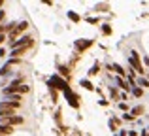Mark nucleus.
Returning <instances> with one entry per match:
<instances>
[{
	"label": "nucleus",
	"instance_id": "obj_1",
	"mask_svg": "<svg viewBox=\"0 0 149 136\" xmlns=\"http://www.w3.org/2000/svg\"><path fill=\"white\" fill-rule=\"evenodd\" d=\"M29 91H30V87L23 83V80H15V81H11L8 87L2 89L4 96L6 95H23V93H29Z\"/></svg>",
	"mask_w": 149,
	"mask_h": 136
},
{
	"label": "nucleus",
	"instance_id": "obj_2",
	"mask_svg": "<svg viewBox=\"0 0 149 136\" xmlns=\"http://www.w3.org/2000/svg\"><path fill=\"white\" fill-rule=\"evenodd\" d=\"M32 44H34V38L26 34V36L17 38L15 42H10V47L11 49H17V47H32Z\"/></svg>",
	"mask_w": 149,
	"mask_h": 136
},
{
	"label": "nucleus",
	"instance_id": "obj_3",
	"mask_svg": "<svg viewBox=\"0 0 149 136\" xmlns=\"http://www.w3.org/2000/svg\"><path fill=\"white\" fill-rule=\"evenodd\" d=\"M47 85H49V89H62L64 91L66 87H68V81L64 80V77H61V76H51L49 77V81H47Z\"/></svg>",
	"mask_w": 149,
	"mask_h": 136
},
{
	"label": "nucleus",
	"instance_id": "obj_4",
	"mask_svg": "<svg viewBox=\"0 0 149 136\" xmlns=\"http://www.w3.org/2000/svg\"><path fill=\"white\" fill-rule=\"evenodd\" d=\"M26 29H29V23H26V21H21V23H17V25H15V29L10 32V40H11V42H15V40H17V38L23 34V32H25Z\"/></svg>",
	"mask_w": 149,
	"mask_h": 136
},
{
	"label": "nucleus",
	"instance_id": "obj_5",
	"mask_svg": "<svg viewBox=\"0 0 149 136\" xmlns=\"http://www.w3.org/2000/svg\"><path fill=\"white\" fill-rule=\"evenodd\" d=\"M128 61H130V64L136 68V72H138L140 76L146 74V70H143V66H142V61H140V55L136 51H130V59H128Z\"/></svg>",
	"mask_w": 149,
	"mask_h": 136
},
{
	"label": "nucleus",
	"instance_id": "obj_6",
	"mask_svg": "<svg viewBox=\"0 0 149 136\" xmlns=\"http://www.w3.org/2000/svg\"><path fill=\"white\" fill-rule=\"evenodd\" d=\"M62 93H64V96H66V100H68V104H70V106H72V108H79V102H77L79 98H77V96H76V95L72 93V89H70V85H68V87H66V89H64Z\"/></svg>",
	"mask_w": 149,
	"mask_h": 136
},
{
	"label": "nucleus",
	"instance_id": "obj_7",
	"mask_svg": "<svg viewBox=\"0 0 149 136\" xmlns=\"http://www.w3.org/2000/svg\"><path fill=\"white\" fill-rule=\"evenodd\" d=\"M23 121H25V119H23L21 115H11V117H6V119H2V123H4V125H8V127L23 125Z\"/></svg>",
	"mask_w": 149,
	"mask_h": 136
},
{
	"label": "nucleus",
	"instance_id": "obj_8",
	"mask_svg": "<svg viewBox=\"0 0 149 136\" xmlns=\"http://www.w3.org/2000/svg\"><path fill=\"white\" fill-rule=\"evenodd\" d=\"M21 106V102H13V100H2L0 102V110H11V112H17V108Z\"/></svg>",
	"mask_w": 149,
	"mask_h": 136
},
{
	"label": "nucleus",
	"instance_id": "obj_9",
	"mask_svg": "<svg viewBox=\"0 0 149 136\" xmlns=\"http://www.w3.org/2000/svg\"><path fill=\"white\" fill-rule=\"evenodd\" d=\"M76 49L77 51H85V49H89L93 45V40H76Z\"/></svg>",
	"mask_w": 149,
	"mask_h": 136
},
{
	"label": "nucleus",
	"instance_id": "obj_10",
	"mask_svg": "<svg viewBox=\"0 0 149 136\" xmlns=\"http://www.w3.org/2000/svg\"><path fill=\"white\" fill-rule=\"evenodd\" d=\"M108 68H109V70L113 68V70H115L117 74H119V77H125V76H127V70H125L123 66H121V64H109Z\"/></svg>",
	"mask_w": 149,
	"mask_h": 136
},
{
	"label": "nucleus",
	"instance_id": "obj_11",
	"mask_svg": "<svg viewBox=\"0 0 149 136\" xmlns=\"http://www.w3.org/2000/svg\"><path fill=\"white\" fill-rule=\"evenodd\" d=\"M11 133H13V127H8V125H4V123H0V136H8Z\"/></svg>",
	"mask_w": 149,
	"mask_h": 136
},
{
	"label": "nucleus",
	"instance_id": "obj_12",
	"mask_svg": "<svg viewBox=\"0 0 149 136\" xmlns=\"http://www.w3.org/2000/svg\"><path fill=\"white\" fill-rule=\"evenodd\" d=\"M143 114V106H136V108H132V112H130V115H132V117H138V115H142Z\"/></svg>",
	"mask_w": 149,
	"mask_h": 136
},
{
	"label": "nucleus",
	"instance_id": "obj_13",
	"mask_svg": "<svg viewBox=\"0 0 149 136\" xmlns=\"http://www.w3.org/2000/svg\"><path fill=\"white\" fill-rule=\"evenodd\" d=\"M66 15H68V19H70V21H74V23H79V21H81V17L76 13V11H68Z\"/></svg>",
	"mask_w": 149,
	"mask_h": 136
},
{
	"label": "nucleus",
	"instance_id": "obj_14",
	"mask_svg": "<svg viewBox=\"0 0 149 136\" xmlns=\"http://www.w3.org/2000/svg\"><path fill=\"white\" fill-rule=\"evenodd\" d=\"M132 95H134L136 98H140V96L143 95V89H140L138 85H134V87H132Z\"/></svg>",
	"mask_w": 149,
	"mask_h": 136
},
{
	"label": "nucleus",
	"instance_id": "obj_15",
	"mask_svg": "<svg viewBox=\"0 0 149 136\" xmlns=\"http://www.w3.org/2000/svg\"><path fill=\"white\" fill-rule=\"evenodd\" d=\"M117 85H119L121 89H127V91H128V87H130V85H128L127 81L123 80V77H117Z\"/></svg>",
	"mask_w": 149,
	"mask_h": 136
},
{
	"label": "nucleus",
	"instance_id": "obj_16",
	"mask_svg": "<svg viewBox=\"0 0 149 136\" xmlns=\"http://www.w3.org/2000/svg\"><path fill=\"white\" fill-rule=\"evenodd\" d=\"M81 85H83L87 91H93V89H95V87H93V83H91L89 80H81Z\"/></svg>",
	"mask_w": 149,
	"mask_h": 136
},
{
	"label": "nucleus",
	"instance_id": "obj_17",
	"mask_svg": "<svg viewBox=\"0 0 149 136\" xmlns=\"http://www.w3.org/2000/svg\"><path fill=\"white\" fill-rule=\"evenodd\" d=\"M100 72V66L98 64H93V68L89 70V76H95V74H98Z\"/></svg>",
	"mask_w": 149,
	"mask_h": 136
},
{
	"label": "nucleus",
	"instance_id": "obj_18",
	"mask_svg": "<svg viewBox=\"0 0 149 136\" xmlns=\"http://www.w3.org/2000/svg\"><path fill=\"white\" fill-rule=\"evenodd\" d=\"M10 72H11V70H10V66H8V64H4V66L0 68V76H8Z\"/></svg>",
	"mask_w": 149,
	"mask_h": 136
},
{
	"label": "nucleus",
	"instance_id": "obj_19",
	"mask_svg": "<svg viewBox=\"0 0 149 136\" xmlns=\"http://www.w3.org/2000/svg\"><path fill=\"white\" fill-rule=\"evenodd\" d=\"M58 70H61V77L62 76H66V77L70 76V72H68V68H66V66H58Z\"/></svg>",
	"mask_w": 149,
	"mask_h": 136
},
{
	"label": "nucleus",
	"instance_id": "obj_20",
	"mask_svg": "<svg viewBox=\"0 0 149 136\" xmlns=\"http://www.w3.org/2000/svg\"><path fill=\"white\" fill-rule=\"evenodd\" d=\"M102 32H104L106 36H108V34H111V27H109V25H102Z\"/></svg>",
	"mask_w": 149,
	"mask_h": 136
},
{
	"label": "nucleus",
	"instance_id": "obj_21",
	"mask_svg": "<svg viewBox=\"0 0 149 136\" xmlns=\"http://www.w3.org/2000/svg\"><path fill=\"white\" fill-rule=\"evenodd\" d=\"M123 119H125V121H132V119H134V117H132L130 114H125V115H123Z\"/></svg>",
	"mask_w": 149,
	"mask_h": 136
},
{
	"label": "nucleus",
	"instance_id": "obj_22",
	"mask_svg": "<svg viewBox=\"0 0 149 136\" xmlns=\"http://www.w3.org/2000/svg\"><path fill=\"white\" fill-rule=\"evenodd\" d=\"M4 17H6V13H4V10H0V25L4 23Z\"/></svg>",
	"mask_w": 149,
	"mask_h": 136
},
{
	"label": "nucleus",
	"instance_id": "obj_23",
	"mask_svg": "<svg viewBox=\"0 0 149 136\" xmlns=\"http://www.w3.org/2000/svg\"><path fill=\"white\" fill-rule=\"evenodd\" d=\"M119 108H121V110H123V112H127V110H128V106H127V104H125V102H121V104H119Z\"/></svg>",
	"mask_w": 149,
	"mask_h": 136
},
{
	"label": "nucleus",
	"instance_id": "obj_24",
	"mask_svg": "<svg viewBox=\"0 0 149 136\" xmlns=\"http://www.w3.org/2000/svg\"><path fill=\"white\" fill-rule=\"evenodd\" d=\"M87 21H89V23H93V25H98V19H93V17H89Z\"/></svg>",
	"mask_w": 149,
	"mask_h": 136
},
{
	"label": "nucleus",
	"instance_id": "obj_25",
	"mask_svg": "<svg viewBox=\"0 0 149 136\" xmlns=\"http://www.w3.org/2000/svg\"><path fill=\"white\" fill-rule=\"evenodd\" d=\"M4 42H6V36H4V34H2V36H0V45H2Z\"/></svg>",
	"mask_w": 149,
	"mask_h": 136
},
{
	"label": "nucleus",
	"instance_id": "obj_26",
	"mask_svg": "<svg viewBox=\"0 0 149 136\" xmlns=\"http://www.w3.org/2000/svg\"><path fill=\"white\" fill-rule=\"evenodd\" d=\"M4 55H6V49H2V47H0V57H4Z\"/></svg>",
	"mask_w": 149,
	"mask_h": 136
}]
</instances>
